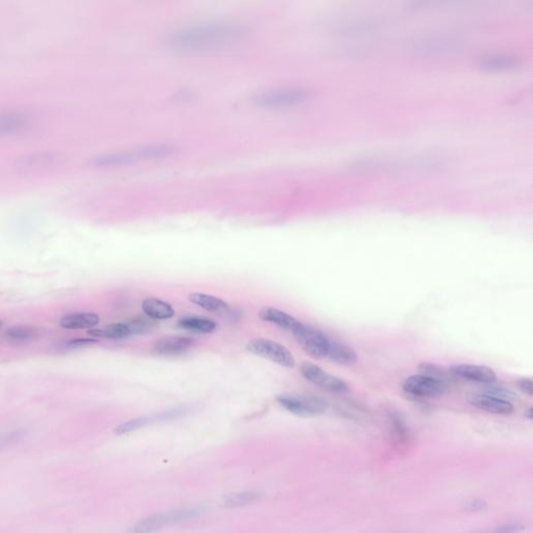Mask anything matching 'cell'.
<instances>
[{
    "label": "cell",
    "mask_w": 533,
    "mask_h": 533,
    "mask_svg": "<svg viewBox=\"0 0 533 533\" xmlns=\"http://www.w3.org/2000/svg\"><path fill=\"white\" fill-rule=\"evenodd\" d=\"M61 159V155L52 153H35L19 159L17 163V169L24 170V171L40 170L42 168L57 165Z\"/></svg>",
    "instance_id": "2e32d148"
},
{
    "label": "cell",
    "mask_w": 533,
    "mask_h": 533,
    "mask_svg": "<svg viewBox=\"0 0 533 533\" xmlns=\"http://www.w3.org/2000/svg\"><path fill=\"white\" fill-rule=\"evenodd\" d=\"M172 414H164L162 416H157V417H140L137 419L129 420V421L124 422V423L120 424L117 426L115 429V434L118 436H122V434H129V432H135L137 429H141V428L148 426L149 424L155 422V420H162L164 418H170Z\"/></svg>",
    "instance_id": "d4e9b609"
},
{
    "label": "cell",
    "mask_w": 533,
    "mask_h": 533,
    "mask_svg": "<svg viewBox=\"0 0 533 533\" xmlns=\"http://www.w3.org/2000/svg\"><path fill=\"white\" fill-rule=\"evenodd\" d=\"M199 507H186L174 510L172 512L151 514L135 523L127 533H153L169 525L177 524L184 521L192 520L200 514Z\"/></svg>",
    "instance_id": "7a4b0ae2"
},
{
    "label": "cell",
    "mask_w": 533,
    "mask_h": 533,
    "mask_svg": "<svg viewBox=\"0 0 533 533\" xmlns=\"http://www.w3.org/2000/svg\"><path fill=\"white\" fill-rule=\"evenodd\" d=\"M246 349L254 356L266 358L284 368L292 369L296 365L292 352L278 342L266 339L252 340L246 346Z\"/></svg>",
    "instance_id": "5b68a950"
},
{
    "label": "cell",
    "mask_w": 533,
    "mask_h": 533,
    "mask_svg": "<svg viewBox=\"0 0 533 533\" xmlns=\"http://www.w3.org/2000/svg\"><path fill=\"white\" fill-rule=\"evenodd\" d=\"M309 97V93L304 90L280 89L262 92L254 96L252 100L260 108H282L301 104Z\"/></svg>",
    "instance_id": "52a82bcc"
},
{
    "label": "cell",
    "mask_w": 533,
    "mask_h": 533,
    "mask_svg": "<svg viewBox=\"0 0 533 533\" xmlns=\"http://www.w3.org/2000/svg\"><path fill=\"white\" fill-rule=\"evenodd\" d=\"M243 36L241 26L231 22H204L178 30L168 43L172 48L186 52H204L229 46Z\"/></svg>",
    "instance_id": "6da1fadb"
},
{
    "label": "cell",
    "mask_w": 533,
    "mask_h": 533,
    "mask_svg": "<svg viewBox=\"0 0 533 533\" xmlns=\"http://www.w3.org/2000/svg\"><path fill=\"white\" fill-rule=\"evenodd\" d=\"M469 401L476 409L494 415L508 416L512 415L514 411V407L512 403L497 399L485 394L473 395Z\"/></svg>",
    "instance_id": "7c38bea8"
},
{
    "label": "cell",
    "mask_w": 533,
    "mask_h": 533,
    "mask_svg": "<svg viewBox=\"0 0 533 533\" xmlns=\"http://www.w3.org/2000/svg\"><path fill=\"white\" fill-rule=\"evenodd\" d=\"M403 391L409 395L419 398H434L445 395L449 387L436 379L418 374L409 377L403 385Z\"/></svg>",
    "instance_id": "9c48e42d"
},
{
    "label": "cell",
    "mask_w": 533,
    "mask_h": 533,
    "mask_svg": "<svg viewBox=\"0 0 533 533\" xmlns=\"http://www.w3.org/2000/svg\"><path fill=\"white\" fill-rule=\"evenodd\" d=\"M188 300L193 304L202 307L208 311H220L229 309V305L222 299L218 297L212 296V295L204 294V293H192L188 295Z\"/></svg>",
    "instance_id": "44dd1931"
},
{
    "label": "cell",
    "mask_w": 533,
    "mask_h": 533,
    "mask_svg": "<svg viewBox=\"0 0 533 533\" xmlns=\"http://www.w3.org/2000/svg\"><path fill=\"white\" fill-rule=\"evenodd\" d=\"M327 358L336 364L346 367L353 366L358 360V352L351 346L332 339L329 341Z\"/></svg>",
    "instance_id": "9a60e30c"
},
{
    "label": "cell",
    "mask_w": 533,
    "mask_h": 533,
    "mask_svg": "<svg viewBox=\"0 0 533 533\" xmlns=\"http://www.w3.org/2000/svg\"><path fill=\"white\" fill-rule=\"evenodd\" d=\"M300 372L309 382L313 383V385L319 387L324 391L335 394H344L349 391V385L345 380L335 375L329 374L313 362H303L301 365Z\"/></svg>",
    "instance_id": "ba28073f"
},
{
    "label": "cell",
    "mask_w": 533,
    "mask_h": 533,
    "mask_svg": "<svg viewBox=\"0 0 533 533\" xmlns=\"http://www.w3.org/2000/svg\"><path fill=\"white\" fill-rule=\"evenodd\" d=\"M97 343V340L95 339H75L69 341L66 344V348H71V349H77V348L86 347V346L93 345V344Z\"/></svg>",
    "instance_id": "1f68e13d"
},
{
    "label": "cell",
    "mask_w": 533,
    "mask_h": 533,
    "mask_svg": "<svg viewBox=\"0 0 533 533\" xmlns=\"http://www.w3.org/2000/svg\"><path fill=\"white\" fill-rule=\"evenodd\" d=\"M262 496V493L256 490L229 494L226 497L223 498L222 505L227 508L242 507L258 501Z\"/></svg>",
    "instance_id": "7402d4cb"
},
{
    "label": "cell",
    "mask_w": 533,
    "mask_h": 533,
    "mask_svg": "<svg viewBox=\"0 0 533 533\" xmlns=\"http://www.w3.org/2000/svg\"><path fill=\"white\" fill-rule=\"evenodd\" d=\"M32 126V117L26 113H0V135L1 136L24 133Z\"/></svg>",
    "instance_id": "8fae6325"
},
{
    "label": "cell",
    "mask_w": 533,
    "mask_h": 533,
    "mask_svg": "<svg viewBox=\"0 0 533 533\" xmlns=\"http://www.w3.org/2000/svg\"><path fill=\"white\" fill-rule=\"evenodd\" d=\"M194 343L195 341L192 338L180 337V336L164 338L153 345V352L164 356H180L192 348Z\"/></svg>",
    "instance_id": "4fadbf2b"
},
{
    "label": "cell",
    "mask_w": 533,
    "mask_h": 533,
    "mask_svg": "<svg viewBox=\"0 0 533 533\" xmlns=\"http://www.w3.org/2000/svg\"><path fill=\"white\" fill-rule=\"evenodd\" d=\"M292 333L303 351L311 358L315 360L327 358L330 339L323 332L301 323Z\"/></svg>",
    "instance_id": "8992f818"
},
{
    "label": "cell",
    "mask_w": 533,
    "mask_h": 533,
    "mask_svg": "<svg viewBox=\"0 0 533 533\" xmlns=\"http://www.w3.org/2000/svg\"><path fill=\"white\" fill-rule=\"evenodd\" d=\"M524 416H525V417L527 418V419L532 420L533 419V409H532V407H529V409H527L526 411H525Z\"/></svg>",
    "instance_id": "d6a6232c"
},
{
    "label": "cell",
    "mask_w": 533,
    "mask_h": 533,
    "mask_svg": "<svg viewBox=\"0 0 533 533\" xmlns=\"http://www.w3.org/2000/svg\"><path fill=\"white\" fill-rule=\"evenodd\" d=\"M418 369H419L420 374L436 379V380L445 383L448 387H450V383L455 379L449 372V370L442 368L438 365L432 364V362H421Z\"/></svg>",
    "instance_id": "cb8c5ba5"
},
{
    "label": "cell",
    "mask_w": 533,
    "mask_h": 533,
    "mask_svg": "<svg viewBox=\"0 0 533 533\" xmlns=\"http://www.w3.org/2000/svg\"><path fill=\"white\" fill-rule=\"evenodd\" d=\"M127 325L130 328L131 335H137V333H143V332L148 331L153 327V324L148 320L142 319V318H137L135 320H130L127 322Z\"/></svg>",
    "instance_id": "83f0119b"
},
{
    "label": "cell",
    "mask_w": 533,
    "mask_h": 533,
    "mask_svg": "<svg viewBox=\"0 0 533 533\" xmlns=\"http://www.w3.org/2000/svg\"><path fill=\"white\" fill-rule=\"evenodd\" d=\"M258 316H260V320H262V321L274 324V325L278 326V327L282 328V329L289 330L291 332L294 331L301 324V322H299L296 318L289 315L286 311L274 309V307H262L260 313H258Z\"/></svg>",
    "instance_id": "5bb4252c"
},
{
    "label": "cell",
    "mask_w": 533,
    "mask_h": 533,
    "mask_svg": "<svg viewBox=\"0 0 533 533\" xmlns=\"http://www.w3.org/2000/svg\"><path fill=\"white\" fill-rule=\"evenodd\" d=\"M522 530V525L512 523V524H505L502 525V526L496 527V528L491 529V530L473 533H520Z\"/></svg>",
    "instance_id": "f546056e"
},
{
    "label": "cell",
    "mask_w": 533,
    "mask_h": 533,
    "mask_svg": "<svg viewBox=\"0 0 533 533\" xmlns=\"http://www.w3.org/2000/svg\"><path fill=\"white\" fill-rule=\"evenodd\" d=\"M485 385V389H483V394H485V395L492 396V397L504 400V401H508V403H512V401L518 398V395L512 389L502 387V385H496V382Z\"/></svg>",
    "instance_id": "484cf974"
},
{
    "label": "cell",
    "mask_w": 533,
    "mask_h": 533,
    "mask_svg": "<svg viewBox=\"0 0 533 533\" xmlns=\"http://www.w3.org/2000/svg\"><path fill=\"white\" fill-rule=\"evenodd\" d=\"M280 407L298 417L311 418L323 415L328 405L323 398L304 394L286 393L276 396Z\"/></svg>",
    "instance_id": "3957f363"
},
{
    "label": "cell",
    "mask_w": 533,
    "mask_h": 533,
    "mask_svg": "<svg viewBox=\"0 0 533 533\" xmlns=\"http://www.w3.org/2000/svg\"><path fill=\"white\" fill-rule=\"evenodd\" d=\"M89 335L104 339L120 340L130 337L131 331L127 323L110 324L104 328L89 330Z\"/></svg>",
    "instance_id": "ffe728a7"
},
{
    "label": "cell",
    "mask_w": 533,
    "mask_h": 533,
    "mask_svg": "<svg viewBox=\"0 0 533 533\" xmlns=\"http://www.w3.org/2000/svg\"><path fill=\"white\" fill-rule=\"evenodd\" d=\"M99 316L94 313H75L65 316L59 321V325L66 329H88L99 323Z\"/></svg>",
    "instance_id": "ac0fdd59"
},
{
    "label": "cell",
    "mask_w": 533,
    "mask_h": 533,
    "mask_svg": "<svg viewBox=\"0 0 533 533\" xmlns=\"http://www.w3.org/2000/svg\"><path fill=\"white\" fill-rule=\"evenodd\" d=\"M516 387L520 389L525 395L532 397L533 396V382L531 377H524V378H520L516 381Z\"/></svg>",
    "instance_id": "4dcf8cb0"
},
{
    "label": "cell",
    "mask_w": 533,
    "mask_h": 533,
    "mask_svg": "<svg viewBox=\"0 0 533 533\" xmlns=\"http://www.w3.org/2000/svg\"><path fill=\"white\" fill-rule=\"evenodd\" d=\"M172 147L166 145H155V146L143 147L136 151H124V153H112V155H101L95 157L92 162L97 167H110V166L125 165L137 161L145 159H162L168 157L173 153Z\"/></svg>",
    "instance_id": "277c9868"
},
{
    "label": "cell",
    "mask_w": 533,
    "mask_h": 533,
    "mask_svg": "<svg viewBox=\"0 0 533 533\" xmlns=\"http://www.w3.org/2000/svg\"><path fill=\"white\" fill-rule=\"evenodd\" d=\"M6 335L14 343H26L40 337V330L32 326H14L7 330Z\"/></svg>",
    "instance_id": "603a6c76"
},
{
    "label": "cell",
    "mask_w": 533,
    "mask_h": 533,
    "mask_svg": "<svg viewBox=\"0 0 533 533\" xmlns=\"http://www.w3.org/2000/svg\"><path fill=\"white\" fill-rule=\"evenodd\" d=\"M142 311L153 320L171 319L175 311L170 303L157 298H146L142 302Z\"/></svg>",
    "instance_id": "e0dca14e"
},
{
    "label": "cell",
    "mask_w": 533,
    "mask_h": 533,
    "mask_svg": "<svg viewBox=\"0 0 533 533\" xmlns=\"http://www.w3.org/2000/svg\"><path fill=\"white\" fill-rule=\"evenodd\" d=\"M449 372L455 379H463L481 385H490L497 381L495 371L490 367L481 365H455L449 369Z\"/></svg>",
    "instance_id": "30bf717a"
},
{
    "label": "cell",
    "mask_w": 533,
    "mask_h": 533,
    "mask_svg": "<svg viewBox=\"0 0 533 533\" xmlns=\"http://www.w3.org/2000/svg\"><path fill=\"white\" fill-rule=\"evenodd\" d=\"M21 436L22 432H20L19 430L0 434V450H3V449L7 448L10 445L17 442Z\"/></svg>",
    "instance_id": "f1b7e54d"
},
{
    "label": "cell",
    "mask_w": 533,
    "mask_h": 533,
    "mask_svg": "<svg viewBox=\"0 0 533 533\" xmlns=\"http://www.w3.org/2000/svg\"><path fill=\"white\" fill-rule=\"evenodd\" d=\"M0 326H1V322H0Z\"/></svg>",
    "instance_id": "836d02e7"
},
{
    "label": "cell",
    "mask_w": 533,
    "mask_h": 533,
    "mask_svg": "<svg viewBox=\"0 0 533 533\" xmlns=\"http://www.w3.org/2000/svg\"><path fill=\"white\" fill-rule=\"evenodd\" d=\"M514 65H516V59L507 57H491L485 61V66L487 68L492 69H506Z\"/></svg>",
    "instance_id": "4316f807"
},
{
    "label": "cell",
    "mask_w": 533,
    "mask_h": 533,
    "mask_svg": "<svg viewBox=\"0 0 533 533\" xmlns=\"http://www.w3.org/2000/svg\"><path fill=\"white\" fill-rule=\"evenodd\" d=\"M178 327L196 333H212L216 330V322L208 318L184 317L177 323Z\"/></svg>",
    "instance_id": "d6986e66"
}]
</instances>
